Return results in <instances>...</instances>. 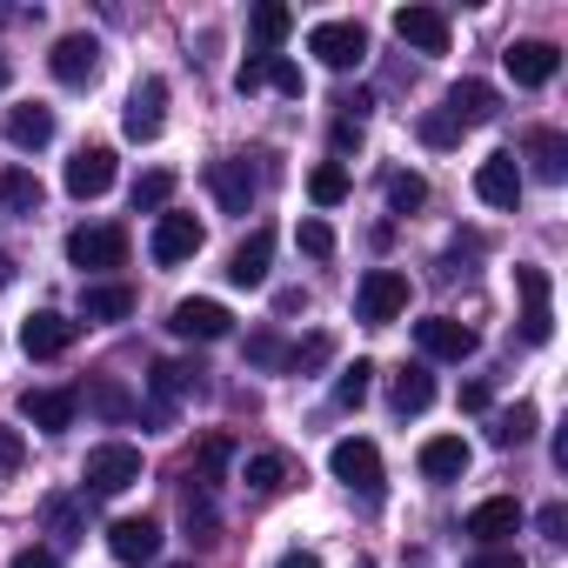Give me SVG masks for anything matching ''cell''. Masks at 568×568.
I'll return each instance as SVG.
<instances>
[{
    "label": "cell",
    "instance_id": "obj_22",
    "mask_svg": "<svg viewBox=\"0 0 568 568\" xmlns=\"http://www.w3.org/2000/svg\"><path fill=\"white\" fill-rule=\"evenodd\" d=\"M267 261H274V234L254 227V234L227 254V281H234V288H261V281H267Z\"/></svg>",
    "mask_w": 568,
    "mask_h": 568
},
{
    "label": "cell",
    "instance_id": "obj_36",
    "mask_svg": "<svg viewBox=\"0 0 568 568\" xmlns=\"http://www.w3.org/2000/svg\"><path fill=\"white\" fill-rule=\"evenodd\" d=\"M41 521H48L61 541H81V501H74V495H48V501H41Z\"/></svg>",
    "mask_w": 568,
    "mask_h": 568
},
{
    "label": "cell",
    "instance_id": "obj_43",
    "mask_svg": "<svg viewBox=\"0 0 568 568\" xmlns=\"http://www.w3.org/2000/svg\"><path fill=\"white\" fill-rule=\"evenodd\" d=\"M267 88H281V94H302V68H295L288 54H267Z\"/></svg>",
    "mask_w": 568,
    "mask_h": 568
},
{
    "label": "cell",
    "instance_id": "obj_51",
    "mask_svg": "<svg viewBox=\"0 0 568 568\" xmlns=\"http://www.w3.org/2000/svg\"><path fill=\"white\" fill-rule=\"evenodd\" d=\"M14 568H61V555H54V548H21Z\"/></svg>",
    "mask_w": 568,
    "mask_h": 568
},
{
    "label": "cell",
    "instance_id": "obj_40",
    "mask_svg": "<svg viewBox=\"0 0 568 568\" xmlns=\"http://www.w3.org/2000/svg\"><path fill=\"white\" fill-rule=\"evenodd\" d=\"M428 201V181L422 174H388V207L395 214H408V207H422Z\"/></svg>",
    "mask_w": 568,
    "mask_h": 568
},
{
    "label": "cell",
    "instance_id": "obj_33",
    "mask_svg": "<svg viewBox=\"0 0 568 568\" xmlns=\"http://www.w3.org/2000/svg\"><path fill=\"white\" fill-rule=\"evenodd\" d=\"M0 207L34 214V207H41V181H34L28 168H0Z\"/></svg>",
    "mask_w": 568,
    "mask_h": 568
},
{
    "label": "cell",
    "instance_id": "obj_17",
    "mask_svg": "<svg viewBox=\"0 0 568 568\" xmlns=\"http://www.w3.org/2000/svg\"><path fill=\"white\" fill-rule=\"evenodd\" d=\"M395 34H402L415 54H448V14H442V8H402V14H395Z\"/></svg>",
    "mask_w": 568,
    "mask_h": 568
},
{
    "label": "cell",
    "instance_id": "obj_13",
    "mask_svg": "<svg viewBox=\"0 0 568 568\" xmlns=\"http://www.w3.org/2000/svg\"><path fill=\"white\" fill-rule=\"evenodd\" d=\"M74 408H81V395H74V388H28V395H21V422H34L41 435L74 428Z\"/></svg>",
    "mask_w": 568,
    "mask_h": 568
},
{
    "label": "cell",
    "instance_id": "obj_14",
    "mask_svg": "<svg viewBox=\"0 0 568 568\" xmlns=\"http://www.w3.org/2000/svg\"><path fill=\"white\" fill-rule=\"evenodd\" d=\"M515 528H521V501H515V495H488V501H475L468 521H462V535H475L481 548H495V541L515 535Z\"/></svg>",
    "mask_w": 568,
    "mask_h": 568
},
{
    "label": "cell",
    "instance_id": "obj_7",
    "mask_svg": "<svg viewBox=\"0 0 568 568\" xmlns=\"http://www.w3.org/2000/svg\"><path fill=\"white\" fill-rule=\"evenodd\" d=\"M415 342H422V355L428 362H468L481 342H475V328L468 322H455V315H428V322H415Z\"/></svg>",
    "mask_w": 568,
    "mask_h": 568
},
{
    "label": "cell",
    "instance_id": "obj_47",
    "mask_svg": "<svg viewBox=\"0 0 568 568\" xmlns=\"http://www.w3.org/2000/svg\"><path fill=\"white\" fill-rule=\"evenodd\" d=\"M335 108H342V121H355V128H362V121L375 114V94H368V88H355V94H342Z\"/></svg>",
    "mask_w": 568,
    "mask_h": 568
},
{
    "label": "cell",
    "instance_id": "obj_1",
    "mask_svg": "<svg viewBox=\"0 0 568 568\" xmlns=\"http://www.w3.org/2000/svg\"><path fill=\"white\" fill-rule=\"evenodd\" d=\"M134 481H141V448H128V442L88 448V462H81V488L88 495H128Z\"/></svg>",
    "mask_w": 568,
    "mask_h": 568
},
{
    "label": "cell",
    "instance_id": "obj_42",
    "mask_svg": "<svg viewBox=\"0 0 568 568\" xmlns=\"http://www.w3.org/2000/svg\"><path fill=\"white\" fill-rule=\"evenodd\" d=\"M328 355H335V342H328V335H308L302 348H288V368H295V375H308V368H322Z\"/></svg>",
    "mask_w": 568,
    "mask_h": 568
},
{
    "label": "cell",
    "instance_id": "obj_44",
    "mask_svg": "<svg viewBox=\"0 0 568 568\" xmlns=\"http://www.w3.org/2000/svg\"><path fill=\"white\" fill-rule=\"evenodd\" d=\"M422 141H428V148H455V141H462V128H455L448 114H422Z\"/></svg>",
    "mask_w": 568,
    "mask_h": 568
},
{
    "label": "cell",
    "instance_id": "obj_28",
    "mask_svg": "<svg viewBox=\"0 0 568 568\" xmlns=\"http://www.w3.org/2000/svg\"><path fill=\"white\" fill-rule=\"evenodd\" d=\"M247 34H254V48H261V54H274L281 41H288V34H295V14H288V8H281V0H261V8L247 14Z\"/></svg>",
    "mask_w": 568,
    "mask_h": 568
},
{
    "label": "cell",
    "instance_id": "obj_4",
    "mask_svg": "<svg viewBox=\"0 0 568 568\" xmlns=\"http://www.w3.org/2000/svg\"><path fill=\"white\" fill-rule=\"evenodd\" d=\"M201 241H207V227H201L194 214H174V207H168V214L154 221V234H148V254H154L161 267H181V261L201 254Z\"/></svg>",
    "mask_w": 568,
    "mask_h": 568
},
{
    "label": "cell",
    "instance_id": "obj_15",
    "mask_svg": "<svg viewBox=\"0 0 568 568\" xmlns=\"http://www.w3.org/2000/svg\"><path fill=\"white\" fill-rule=\"evenodd\" d=\"M108 187H114V148H81L68 161V194L74 201H101Z\"/></svg>",
    "mask_w": 568,
    "mask_h": 568
},
{
    "label": "cell",
    "instance_id": "obj_18",
    "mask_svg": "<svg viewBox=\"0 0 568 568\" xmlns=\"http://www.w3.org/2000/svg\"><path fill=\"white\" fill-rule=\"evenodd\" d=\"M442 114H448L455 128H481V121H495V114H501V94H495L488 81H455Z\"/></svg>",
    "mask_w": 568,
    "mask_h": 568
},
{
    "label": "cell",
    "instance_id": "obj_6",
    "mask_svg": "<svg viewBox=\"0 0 568 568\" xmlns=\"http://www.w3.org/2000/svg\"><path fill=\"white\" fill-rule=\"evenodd\" d=\"M328 468H335V481H348L355 495H382V455H375V442H362V435H348V442H335V455H328Z\"/></svg>",
    "mask_w": 568,
    "mask_h": 568
},
{
    "label": "cell",
    "instance_id": "obj_29",
    "mask_svg": "<svg viewBox=\"0 0 568 568\" xmlns=\"http://www.w3.org/2000/svg\"><path fill=\"white\" fill-rule=\"evenodd\" d=\"M528 161H535L541 181H561V174H568V141H561L555 128H541V134H528Z\"/></svg>",
    "mask_w": 568,
    "mask_h": 568
},
{
    "label": "cell",
    "instance_id": "obj_5",
    "mask_svg": "<svg viewBox=\"0 0 568 568\" xmlns=\"http://www.w3.org/2000/svg\"><path fill=\"white\" fill-rule=\"evenodd\" d=\"M68 261L88 267V274L128 267V227H74V234H68Z\"/></svg>",
    "mask_w": 568,
    "mask_h": 568
},
{
    "label": "cell",
    "instance_id": "obj_19",
    "mask_svg": "<svg viewBox=\"0 0 568 568\" xmlns=\"http://www.w3.org/2000/svg\"><path fill=\"white\" fill-rule=\"evenodd\" d=\"M475 194H481L488 207H515V201H521V168H515V154H488V161L475 168Z\"/></svg>",
    "mask_w": 568,
    "mask_h": 568
},
{
    "label": "cell",
    "instance_id": "obj_30",
    "mask_svg": "<svg viewBox=\"0 0 568 568\" xmlns=\"http://www.w3.org/2000/svg\"><path fill=\"white\" fill-rule=\"evenodd\" d=\"M428 402H435V375H428L422 362L402 368V375H395V415H422Z\"/></svg>",
    "mask_w": 568,
    "mask_h": 568
},
{
    "label": "cell",
    "instance_id": "obj_10",
    "mask_svg": "<svg viewBox=\"0 0 568 568\" xmlns=\"http://www.w3.org/2000/svg\"><path fill=\"white\" fill-rule=\"evenodd\" d=\"M515 288H521V342H548L555 335V308H548V274L541 267H515Z\"/></svg>",
    "mask_w": 568,
    "mask_h": 568
},
{
    "label": "cell",
    "instance_id": "obj_35",
    "mask_svg": "<svg viewBox=\"0 0 568 568\" xmlns=\"http://www.w3.org/2000/svg\"><path fill=\"white\" fill-rule=\"evenodd\" d=\"M174 201V174L168 168H148L141 181H134V214H161Z\"/></svg>",
    "mask_w": 568,
    "mask_h": 568
},
{
    "label": "cell",
    "instance_id": "obj_52",
    "mask_svg": "<svg viewBox=\"0 0 568 568\" xmlns=\"http://www.w3.org/2000/svg\"><path fill=\"white\" fill-rule=\"evenodd\" d=\"M462 408L481 415V408H488V382H468V388H462Z\"/></svg>",
    "mask_w": 568,
    "mask_h": 568
},
{
    "label": "cell",
    "instance_id": "obj_46",
    "mask_svg": "<svg viewBox=\"0 0 568 568\" xmlns=\"http://www.w3.org/2000/svg\"><path fill=\"white\" fill-rule=\"evenodd\" d=\"M234 88H241V94L267 88V54H247V61H241V74H234Z\"/></svg>",
    "mask_w": 568,
    "mask_h": 568
},
{
    "label": "cell",
    "instance_id": "obj_9",
    "mask_svg": "<svg viewBox=\"0 0 568 568\" xmlns=\"http://www.w3.org/2000/svg\"><path fill=\"white\" fill-rule=\"evenodd\" d=\"M108 555L128 561V568L154 561V555H161V521H154V515H121V521L108 528Z\"/></svg>",
    "mask_w": 568,
    "mask_h": 568
},
{
    "label": "cell",
    "instance_id": "obj_55",
    "mask_svg": "<svg viewBox=\"0 0 568 568\" xmlns=\"http://www.w3.org/2000/svg\"><path fill=\"white\" fill-rule=\"evenodd\" d=\"M8 81H14V68H8V54H0V88H8Z\"/></svg>",
    "mask_w": 568,
    "mask_h": 568
},
{
    "label": "cell",
    "instance_id": "obj_39",
    "mask_svg": "<svg viewBox=\"0 0 568 568\" xmlns=\"http://www.w3.org/2000/svg\"><path fill=\"white\" fill-rule=\"evenodd\" d=\"M227 462H234V442H227V435H207V442H201V462H194V488H207Z\"/></svg>",
    "mask_w": 568,
    "mask_h": 568
},
{
    "label": "cell",
    "instance_id": "obj_38",
    "mask_svg": "<svg viewBox=\"0 0 568 568\" xmlns=\"http://www.w3.org/2000/svg\"><path fill=\"white\" fill-rule=\"evenodd\" d=\"M368 388H375V362H355V368H342L335 402H342V408H362V402H368Z\"/></svg>",
    "mask_w": 568,
    "mask_h": 568
},
{
    "label": "cell",
    "instance_id": "obj_49",
    "mask_svg": "<svg viewBox=\"0 0 568 568\" xmlns=\"http://www.w3.org/2000/svg\"><path fill=\"white\" fill-rule=\"evenodd\" d=\"M541 535H548V541H568V508H561V501L541 508Z\"/></svg>",
    "mask_w": 568,
    "mask_h": 568
},
{
    "label": "cell",
    "instance_id": "obj_12",
    "mask_svg": "<svg viewBox=\"0 0 568 568\" xmlns=\"http://www.w3.org/2000/svg\"><path fill=\"white\" fill-rule=\"evenodd\" d=\"M121 128H128V141H154L161 128H168V81H141L134 94H128V114H121Z\"/></svg>",
    "mask_w": 568,
    "mask_h": 568
},
{
    "label": "cell",
    "instance_id": "obj_32",
    "mask_svg": "<svg viewBox=\"0 0 568 568\" xmlns=\"http://www.w3.org/2000/svg\"><path fill=\"white\" fill-rule=\"evenodd\" d=\"M488 442H495V448H521V442H535V408L515 402L508 415H495V422H488Z\"/></svg>",
    "mask_w": 568,
    "mask_h": 568
},
{
    "label": "cell",
    "instance_id": "obj_3",
    "mask_svg": "<svg viewBox=\"0 0 568 568\" xmlns=\"http://www.w3.org/2000/svg\"><path fill=\"white\" fill-rule=\"evenodd\" d=\"M355 308H362V322H368V328H388V322L408 308V274H402V267H368V274H362Z\"/></svg>",
    "mask_w": 568,
    "mask_h": 568
},
{
    "label": "cell",
    "instance_id": "obj_23",
    "mask_svg": "<svg viewBox=\"0 0 568 568\" xmlns=\"http://www.w3.org/2000/svg\"><path fill=\"white\" fill-rule=\"evenodd\" d=\"M128 315H134L128 281H88L81 288V322H128Z\"/></svg>",
    "mask_w": 568,
    "mask_h": 568
},
{
    "label": "cell",
    "instance_id": "obj_16",
    "mask_svg": "<svg viewBox=\"0 0 568 568\" xmlns=\"http://www.w3.org/2000/svg\"><path fill=\"white\" fill-rule=\"evenodd\" d=\"M74 335H81V322H68V315L41 308V315L21 328V348H28L34 362H54V355H68V348H74Z\"/></svg>",
    "mask_w": 568,
    "mask_h": 568
},
{
    "label": "cell",
    "instance_id": "obj_21",
    "mask_svg": "<svg viewBox=\"0 0 568 568\" xmlns=\"http://www.w3.org/2000/svg\"><path fill=\"white\" fill-rule=\"evenodd\" d=\"M415 462H422V475H428V481H462L475 455H468V442H462V435H428Z\"/></svg>",
    "mask_w": 568,
    "mask_h": 568
},
{
    "label": "cell",
    "instance_id": "obj_2",
    "mask_svg": "<svg viewBox=\"0 0 568 568\" xmlns=\"http://www.w3.org/2000/svg\"><path fill=\"white\" fill-rule=\"evenodd\" d=\"M308 54H315L322 68H335V74H355V68L368 61V28H362V21H322V28L308 34Z\"/></svg>",
    "mask_w": 568,
    "mask_h": 568
},
{
    "label": "cell",
    "instance_id": "obj_37",
    "mask_svg": "<svg viewBox=\"0 0 568 568\" xmlns=\"http://www.w3.org/2000/svg\"><path fill=\"white\" fill-rule=\"evenodd\" d=\"M187 535H194V541H214V535H221L214 495H207V488H194V481H187Z\"/></svg>",
    "mask_w": 568,
    "mask_h": 568
},
{
    "label": "cell",
    "instance_id": "obj_54",
    "mask_svg": "<svg viewBox=\"0 0 568 568\" xmlns=\"http://www.w3.org/2000/svg\"><path fill=\"white\" fill-rule=\"evenodd\" d=\"M8 281H14V254H0V288H8Z\"/></svg>",
    "mask_w": 568,
    "mask_h": 568
},
{
    "label": "cell",
    "instance_id": "obj_24",
    "mask_svg": "<svg viewBox=\"0 0 568 568\" xmlns=\"http://www.w3.org/2000/svg\"><path fill=\"white\" fill-rule=\"evenodd\" d=\"M207 187H214V201H221L227 214H247V201H254L247 161H214V168H207Z\"/></svg>",
    "mask_w": 568,
    "mask_h": 568
},
{
    "label": "cell",
    "instance_id": "obj_53",
    "mask_svg": "<svg viewBox=\"0 0 568 568\" xmlns=\"http://www.w3.org/2000/svg\"><path fill=\"white\" fill-rule=\"evenodd\" d=\"M281 568H322V561H315L308 548H295V555H281Z\"/></svg>",
    "mask_w": 568,
    "mask_h": 568
},
{
    "label": "cell",
    "instance_id": "obj_34",
    "mask_svg": "<svg viewBox=\"0 0 568 568\" xmlns=\"http://www.w3.org/2000/svg\"><path fill=\"white\" fill-rule=\"evenodd\" d=\"M308 194H315V207H342V201H348V168H342V161H322V168L308 174Z\"/></svg>",
    "mask_w": 568,
    "mask_h": 568
},
{
    "label": "cell",
    "instance_id": "obj_25",
    "mask_svg": "<svg viewBox=\"0 0 568 568\" xmlns=\"http://www.w3.org/2000/svg\"><path fill=\"white\" fill-rule=\"evenodd\" d=\"M187 395H201V368H194V362H161V368H154V415H168V408L187 402Z\"/></svg>",
    "mask_w": 568,
    "mask_h": 568
},
{
    "label": "cell",
    "instance_id": "obj_45",
    "mask_svg": "<svg viewBox=\"0 0 568 568\" xmlns=\"http://www.w3.org/2000/svg\"><path fill=\"white\" fill-rule=\"evenodd\" d=\"M302 247H308L315 261H328V254H335V227H328V221H302Z\"/></svg>",
    "mask_w": 568,
    "mask_h": 568
},
{
    "label": "cell",
    "instance_id": "obj_41",
    "mask_svg": "<svg viewBox=\"0 0 568 568\" xmlns=\"http://www.w3.org/2000/svg\"><path fill=\"white\" fill-rule=\"evenodd\" d=\"M247 362L254 368H288V348H281L274 328H261V335H247Z\"/></svg>",
    "mask_w": 568,
    "mask_h": 568
},
{
    "label": "cell",
    "instance_id": "obj_8",
    "mask_svg": "<svg viewBox=\"0 0 568 568\" xmlns=\"http://www.w3.org/2000/svg\"><path fill=\"white\" fill-rule=\"evenodd\" d=\"M48 68H54L61 88H88V81L101 74V41H94V34H61L54 54H48Z\"/></svg>",
    "mask_w": 568,
    "mask_h": 568
},
{
    "label": "cell",
    "instance_id": "obj_48",
    "mask_svg": "<svg viewBox=\"0 0 568 568\" xmlns=\"http://www.w3.org/2000/svg\"><path fill=\"white\" fill-rule=\"evenodd\" d=\"M468 568H528V561H521L515 548H481V555H475Z\"/></svg>",
    "mask_w": 568,
    "mask_h": 568
},
{
    "label": "cell",
    "instance_id": "obj_20",
    "mask_svg": "<svg viewBox=\"0 0 568 568\" xmlns=\"http://www.w3.org/2000/svg\"><path fill=\"white\" fill-rule=\"evenodd\" d=\"M174 335H187V342H221L227 328H234V315L221 308V302H174V322H168Z\"/></svg>",
    "mask_w": 568,
    "mask_h": 568
},
{
    "label": "cell",
    "instance_id": "obj_56",
    "mask_svg": "<svg viewBox=\"0 0 568 568\" xmlns=\"http://www.w3.org/2000/svg\"><path fill=\"white\" fill-rule=\"evenodd\" d=\"M174 568H194V561H174Z\"/></svg>",
    "mask_w": 568,
    "mask_h": 568
},
{
    "label": "cell",
    "instance_id": "obj_27",
    "mask_svg": "<svg viewBox=\"0 0 568 568\" xmlns=\"http://www.w3.org/2000/svg\"><path fill=\"white\" fill-rule=\"evenodd\" d=\"M241 481H247L254 495H281V488L295 481V468H288V455H281V448H261V455H247Z\"/></svg>",
    "mask_w": 568,
    "mask_h": 568
},
{
    "label": "cell",
    "instance_id": "obj_11",
    "mask_svg": "<svg viewBox=\"0 0 568 568\" xmlns=\"http://www.w3.org/2000/svg\"><path fill=\"white\" fill-rule=\"evenodd\" d=\"M501 68L515 74V88H548L555 68H561V48H555V41H508Z\"/></svg>",
    "mask_w": 568,
    "mask_h": 568
},
{
    "label": "cell",
    "instance_id": "obj_31",
    "mask_svg": "<svg viewBox=\"0 0 568 568\" xmlns=\"http://www.w3.org/2000/svg\"><path fill=\"white\" fill-rule=\"evenodd\" d=\"M88 408H94L101 422H128V415H141V402H134L121 382H108V375H101V382H88Z\"/></svg>",
    "mask_w": 568,
    "mask_h": 568
},
{
    "label": "cell",
    "instance_id": "obj_50",
    "mask_svg": "<svg viewBox=\"0 0 568 568\" xmlns=\"http://www.w3.org/2000/svg\"><path fill=\"white\" fill-rule=\"evenodd\" d=\"M21 428H0V468H21Z\"/></svg>",
    "mask_w": 568,
    "mask_h": 568
},
{
    "label": "cell",
    "instance_id": "obj_26",
    "mask_svg": "<svg viewBox=\"0 0 568 568\" xmlns=\"http://www.w3.org/2000/svg\"><path fill=\"white\" fill-rule=\"evenodd\" d=\"M8 141H14V148H28V154H34V148H48V141H54V108H41V101L14 108V114H8Z\"/></svg>",
    "mask_w": 568,
    "mask_h": 568
}]
</instances>
